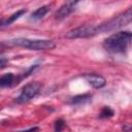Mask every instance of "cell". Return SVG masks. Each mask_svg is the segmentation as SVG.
<instances>
[{
  "instance_id": "5b68a950",
  "label": "cell",
  "mask_w": 132,
  "mask_h": 132,
  "mask_svg": "<svg viewBox=\"0 0 132 132\" xmlns=\"http://www.w3.org/2000/svg\"><path fill=\"white\" fill-rule=\"evenodd\" d=\"M41 90V84L38 81H34V82H30L26 86L23 87L21 94L18 98H15V102L19 104H23L26 103L28 101H30L32 98H34L35 96L38 95V93Z\"/></svg>"
},
{
  "instance_id": "5bb4252c",
  "label": "cell",
  "mask_w": 132,
  "mask_h": 132,
  "mask_svg": "<svg viewBox=\"0 0 132 132\" xmlns=\"http://www.w3.org/2000/svg\"><path fill=\"white\" fill-rule=\"evenodd\" d=\"M37 68H38V65H32V66H31V67H30V68H29V69H28V70H27V71H26V72L21 76V79L28 77V76H29L32 72H34V70H35V69H37Z\"/></svg>"
},
{
  "instance_id": "277c9868",
  "label": "cell",
  "mask_w": 132,
  "mask_h": 132,
  "mask_svg": "<svg viewBox=\"0 0 132 132\" xmlns=\"http://www.w3.org/2000/svg\"><path fill=\"white\" fill-rule=\"evenodd\" d=\"M97 25H85L76 27L65 34V37L68 39H76V38H88L98 35Z\"/></svg>"
},
{
  "instance_id": "3957f363",
  "label": "cell",
  "mask_w": 132,
  "mask_h": 132,
  "mask_svg": "<svg viewBox=\"0 0 132 132\" xmlns=\"http://www.w3.org/2000/svg\"><path fill=\"white\" fill-rule=\"evenodd\" d=\"M131 18H132L131 8H128L126 11L113 16L112 19L97 25L98 32H99V34H101V33H105V32H111V31L118 30L124 26L129 25L131 22Z\"/></svg>"
},
{
  "instance_id": "8992f818",
  "label": "cell",
  "mask_w": 132,
  "mask_h": 132,
  "mask_svg": "<svg viewBox=\"0 0 132 132\" xmlns=\"http://www.w3.org/2000/svg\"><path fill=\"white\" fill-rule=\"evenodd\" d=\"M81 1V0H67L55 13V18L56 20H63L65 18H67L74 9L75 6L77 5V3Z\"/></svg>"
},
{
  "instance_id": "ac0fdd59",
  "label": "cell",
  "mask_w": 132,
  "mask_h": 132,
  "mask_svg": "<svg viewBox=\"0 0 132 132\" xmlns=\"http://www.w3.org/2000/svg\"><path fill=\"white\" fill-rule=\"evenodd\" d=\"M4 26H6V24H5V20H0V29L2 28V27H4Z\"/></svg>"
},
{
  "instance_id": "52a82bcc",
  "label": "cell",
  "mask_w": 132,
  "mask_h": 132,
  "mask_svg": "<svg viewBox=\"0 0 132 132\" xmlns=\"http://www.w3.org/2000/svg\"><path fill=\"white\" fill-rule=\"evenodd\" d=\"M84 77L86 78V80L95 89H100L103 88L106 85V80L105 78L97 73H87L84 75Z\"/></svg>"
},
{
  "instance_id": "7c38bea8",
  "label": "cell",
  "mask_w": 132,
  "mask_h": 132,
  "mask_svg": "<svg viewBox=\"0 0 132 132\" xmlns=\"http://www.w3.org/2000/svg\"><path fill=\"white\" fill-rule=\"evenodd\" d=\"M113 114H114V111L110 108V107H108V106H105V107H103L102 108V110H101V112H100V118L101 119H108V118H111V117H113Z\"/></svg>"
},
{
  "instance_id": "4fadbf2b",
  "label": "cell",
  "mask_w": 132,
  "mask_h": 132,
  "mask_svg": "<svg viewBox=\"0 0 132 132\" xmlns=\"http://www.w3.org/2000/svg\"><path fill=\"white\" fill-rule=\"evenodd\" d=\"M65 126H66V122H65L64 120H62V119H58V120L55 122V131L60 132V131L64 130Z\"/></svg>"
},
{
  "instance_id": "7a4b0ae2",
  "label": "cell",
  "mask_w": 132,
  "mask_h": 132,
  "mask_svg": "<svg viewBox=\"0 0 132 132\" xmlns=\"http://www.w3.org/2000/svg\"><path fill=\"white\" fill-rule=\"evenodd\" d=\"M9 44L22 46L31 51H51L56 47V43L50 39H30V38H14L8 41Z\"/></svg>"
},
{
  "instance_id": "8fae6325",
  "label": "cell",
  "mask_w": 132,
  "mask_h": 132,
  "mask_svg": "<svg viewBox=\"0 0 132 132\" xmlns=\"http://www.w3.org/2000/svg\"><path fill=\"white\" fill-rule=\"evenodd\" d=\"M26 13V10L25 9H21V10H18L16 12H14L13 14H11L7 20H5V24H6V26H9L11 23H13L14 21H16L18 19H20L23 14H25Z\"/></svg>"
},
{
  "instance_id": "9c48e42d",
  "label": "cell",
  "mask_w": 132,
  "mask_h": 132,
  "mask_svg": "<svg viewBox=\"0 0 132 132\" xmlns=\"http://www.w3.org/2000/svg\"><path fill=\"white\" fill-rule=\"evenodd\" d=\"M14 80V75L12 73H6L0 77V87H9Z\"/></svg>"
},
{
  "instance_id": "ba28073f",
  "label": "cell",
  "mask_w": 132,
  "mask_h": 132,
  "mask_svg": "<svg viewBox=\"0 0 132 132\" xmlns=\"http://www.w3.org/2000/svg\"><path fill=\"white\" fill-rule=\"evenodd\" d=\"M50 11V6L48 5H43L39 8H37L35 11L31 13V19L32 20H40L42 19L47 12Z\"/></svg>"
},
{
  "instance_id": "6da1fadb",
  "label": "cell",
  "mask_w": 132,
  "mask_h": 132,
  "mask_svg": "<svg viewBox=\"0 0 132 132\" xmlns=\"http://www.w3.org/2000/svg\"><path fill=\"white\" fill-rule=\"evenodd\" d=\"M132 34L130 31H120L111 34L103 41V47L112 54L125 53L131 42Z\"/></svg>"
},
{
  "instance_id": "30bf717a",
  "label": "cell",
  "mask_w": 132,
  "mask_h": 132,
  "mask_svg": "<svg viewBox=\"0 0 132 132\" xmlns=\"http://www.w3.org/2000/svg\"><path fill=\"white\" fill-rule=\"evenodd\" d=\"M92 98V96L90 94H84V95H77V96H74L70 103L71 104H81V103H86L88 101H90Z\"/></svg>"
},
{
  "instance_id": "9a60e30c",
  "label": "cell",
  "mask_w": 132,
  "mask_h": 132,
  "mask_svg": "<svg viewBox=\"0 0 132 132\" xmlns=\"http://www.w3.org/2000/svg\"><path fill=\"white\" fill-rule=\"evenodd\" d=\"M7 63H8V60L6 58H0V69L6 67Z\"/></svg>"
},
{
  "instance_id": "e0dca14e",
  "label": "cell",
  "mask_w": 132,
  "mask_h": 132,
  "mask_svg": "<svg viewBox=\"0 0 132 132\" xmlns=\"http://www.w3.org/2000/svg\"><path fill=\"white\" fill-rule=\"evenodd\" d=\"M5 50H6V45H5L4 43H2V42H1V43H0V54H1V53H3Z\"/></svg>"
},
{
  "instance_id": "2e32d148",
  "label": "cell",
  "mask_w": 132,
  "mask_h": 132,
  "mask_svg": "<svg viewBox=\"0 0 132 132\" xmlns=\"http://www.w3.org/2000/svg\"><path fill=\"white\" fill-rule=\"evenodd\" d=\"M124 131H130L131 129H132V127H131V125L130 124H126V125H124L123 126V128H122Z\"/></svg>"
}]
</instances>
